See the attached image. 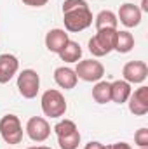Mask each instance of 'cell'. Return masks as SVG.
<instances>
[{
	"mask_svg": "<svg viewBox=\"0 0 148 149\" xmlns=\"http://www.w3.org/2000/svg\"><path fill=\"white\" fill-rule=\"evenodd\" d=\"M92 99L98 104H106L111 101V92H110V81H96V85L92 87Z\"/></svg>",
	"mask_w": 148,
	"mask_h": 149,
	"instance_id": "ac0fdd59",
	"label": "cell"
},
{
	"mask_svg": "<svg viewBox=\"0 0 148 149\" xmlns=\"http://www.w3.org/2000/svg\"><path fill=\"white\" fill-rule=\"evenodd\" d=\"M132 47H134L132 33H129L127 30H122V31L117 30V40H115V49L113 50H117L120 54H127V52L132 50Z\"/></svg>",
	"mask_w": 148,
	"mask_h": 149,
	"instance_id": "e0dca14e",
	"label": "cell"
},
{
	"mask_svg": "<svg viewBox=\"0 0 148 149\" xmlns=\"http://www.w3.org/2000/svg\"><path fill=\"white\" fill-rule=\"evenodd\" d=\"M25 130H26V135L33 142H44L51 135V125L44 116H32L26 121Z\"/></svg>",
	"mask_w": 148,
	"mask_h": 149,
	"instance_id": "52a82bcc",
	"label": "cell"
},
{
	"mask_svg": "<svg viewBox=\"0 0 148 149\" xmlns=\"http://www.w3.org/2000/svg\"><path fill=\"white\" fill-rule=\"evenodd\" d=\"M80 139H82V137H80V132L75 130V132L68 134V135L58 137V144H59L61 149H77L78 144H80Z\"/></svg>",
	"mask_w": 148,
	"mask_h": 149,
	"instance_id": "d6986e66",
	"label": "cell"
},
{
	"mask_svg": "<svg viewBox=\"0 0 148 149\" xmlns=\"http://www.w3.org/2000/svg\"><path fill=\"white\" fill-rule=\"evenodd\" d=\"M105 149H132V148L127 142H115V144H110V146H105Z\"/></svg>",
	"mask_w": 148,
	"mask_h": 149,
	"instance_id": "603a6c76",
	"label": "cell"
},
{
	"mask_svg": "<svg viewBox=\"0 0 148 149\" xmlns=\"http://www.w3.org/2000/svg\"><path fill=\"white\" fill-rule=\"evenodd\" d=\"M18 90L25 99H35L40 90V76L35 70H23L18 74Z\"/></svg>",
	"mask_w": 148,
	"mask_h": 149,
	"instance_id": "5b68a950",
	"label": "cell"
},
{
	"mask_svg": "<svg viewBox=\"0 0 148 149\" xmlns=\"http://www.w3.org/2000/svg\"><path fill=\"white\" fill-rule=\"evenodd\" d=\"M140 149H148V148H140Z\"/></svg>",
	"mask_w": 148,
	"mask_h": 149,
	"instance_id": "83f0119b",
	"label": "cell"
},
{
	"mask_svg": "<svg viewBox=\"0 0 148 149\" xmlns=\"http://www.w3.org/2000/svg\"><path fill=\"white\" fill-rule=\"evenodd\" d=\"M38 149H52V148H47V146H38Z\"/></svg>",
	"mask_w": 148,
	"mask_h": 149,
	"instance_id": "484cf974",
	"label": "cell"
},
{
	"mask_svg": "<svg viewBox=\"0 0 148 149\" xmlns=\"http://www.w3.org/2000/svg\"><path fill=\"white\" fill-rule=\"evenodd\" d=\"M75 74L77 78L84 80V81H89V83H96L103 78L105 74V66L96 61V59H84V61H78L77 63V68H75Z\"/></svg>",
	"mask_w": 148,
	"mask_h": 149,
	"instance_id": "8992f818",
	"label": "cell"
},
{
	"mask_svg": "<svg viewBox=\"0 0 148 149\" xmlns=\"http://www.w3.org/2000/svg\"><path fill=\"white\" fill-rule=\"evenodd\" d=\"M54 81L58 83V87L65 88V90H72L77 87V74H75V70L68 68V66H59L54 70Z\"/></svg>",
	"mask_w": 148,
	"mask_h": 149,
	"instance_id": "7c38bea8",
	"label": "cell"
},
{
	"mask_svg": "<svg viewBox=\"0 0 148 149\" xmlns=\"http://www.w3.org/2000/svg\"><path fill=\"white\" fill-rule=\"evenodd\" d=\"M40 106H42L44 114L49 118H61V116H65V113L68 109L65 95L56 88H49L42 94Z\"/></svg>",
	"mask_w": 148,
	"mask_h": 149,
	"instance_id": "7a4b0ae2",
	"label": "cell"
},
{
	"mask_svg": "<svg viewBox=\"0 0 148 149\" xmlns=\"http://www.w3.org/2000/svg\"><path fill=\"white\" fill-rule=\"evenodd\" d=\"M19 70V61L12 54H0V83H9Z\"/></svg>",
	"mask_w": 148,
	"mask_h": 149,
	"instance_id": "8fae6325",
	"label": "cell"
},
{
	"mask_svg": "<svg viewBox=\"0 0 148 149\" xmlns=\"http://www.w3.org/2000/svg\"><path fill=\"white\" fill-rule=\"evenodd\" d=\"M94 24H96V30H117L118 26L117 14L111 10H101L94 17Z\"/></svg>",
	"mask_w": 148,
	"mask_h": 149,
	"instance_id": "2e32d148",
	"label": "cell"
},
{
	"mask_svg": "<svg viewBox=\"0 0 148 149\" xmlns=\"http://www.w3.org/2000/svg\"><path fill=\"white\" fill-rule=\"evenodd\" d=\"M134 142L138 148H148V128H140L134 134Z\"/></svg>",
	"mask_w": 148,
	"mask_h": 149,
	"instance_id": "44dd1931",
	"label": "cell"
},
{
	"mask_svg": "<svg viewBox=\"0 0 148 149\" xmlns=\"http://www.w3.org/2000/svg\"><path fill=\"white\" fill-rule=\"evenodd\" d=\"M7 149H9V148H7Z\"/></svg>",
	"mask_w": 148,
	"mask_h": 149,
	"instance_id": "f1b7e54d",
	"label": "cell"
},
{
	"mask_svg": "<svg viewBox=\"0 0 148 149\" xmlns=\"http://www.w3.org/2000/svg\"><path fill=\"white\" fill-rule=\"evenodd\" d=\"M68 40H70V38H68V33H66L65 30L54 28V30H49L47 35H45V47H47L49 52L58 54V52L65 47V43H66Z\"/></svg>",
	"mask_w": 148,
	"mask_h": 149,
	"instance_id": "4fadbf2b",
	"label": "cell"
},
{
	"mask_svg": "<svg viewBox=\"0 0 148 149\" xmlns=\"http://www.w3.org/2000/svg\"><path fill=\"white\" fill-rule=\"evenodd\" d=\"M63 23L65 31L78 33L92 24V12L85 0H65L63 2Z\"/></svg>",
	"mask_w": 148,
	"mask_h": 149,
	"instance_id": "6da1fadb",
	"label": "cell"
},
{
	"mask_svg": "<svg viewBox=\"0 0 148 149\" xmlns=\"http://www.w3.org/2000/svg\"><path fill=\"white\" fill-rule=\"evenodd\" d=\"M58 56H59V59L65 61V63H78L80 57H82V47H80L78 42L68 40V42L65 43V47L58 52Z\"/></svg>",
	"mask_w": 148,
	"mask_h": 149,
	"instance_id": "9a60e30c",
	"label": "cell"
},
{
	"mask_svg": "<svg viewBox=\"0 0 148 149\" xmlns=\"http://www.w3.org/2000/svg\"><path fill=\"white\" fill-rule=\"evenodd\" d=\"M0 135L11 146L21 144V141H23V125H21V120L16 114H5V116H2V120H0Z\"/></svg>",
	"mask_w": 148,
	"mask_h": 149,
	"instance_id": "277c9868",
	"label": "cell"
},
{
	"mask_svg": "<svg viewBox=\"0 0 148 149\" xmlns=\"http://www.w3.org/2000/svg\"><path fill=\"white\" fill-rule=\"evenodd\" d=\"M117 30H98V33L89 40V52L94 57H103L115 49Z\"/></svg>",
	"mask_w": 148,
	"mask_h": 149,
	"instance_id": "3957f363",
	"label": "cell"
},
{
	"mask_svg": "<svg viewBox=\"0 0 148 149\" xmlns=\"http://www.w3.org/2000/svg\"><path fill=\"white\" fill-rule=\"evenodd\" d=\"M54 132H56V135L58 137H63V135H68V134H72L75 130H78L77 128V123L72 121V120H59L56 125H54V128H52Z\"/></svg>",
	"mask_w": 148,
	"mask_h": 149,
	"instance_id": "ffe728a7",
	"label": "cell"
},
{
	"mask_svg": "<svg viewBox=\"0 0 148 149\" xmlns=\"http://www.w3.org/2000/svg\"><path fill=\"white\" fill-rule=\"evenodd\" d=\"M141 12H148V0H141V7H140Z\"/></svg>",
	"mask_w": 148,
	"mask_h": 149,
	"instance_id": "d4e9b609",
	"label": "cell"
},
{
	"mask_svg": "<svg viewBox=\"0 0 148 149\" xmlns=\"http://www.w3.org/2000/svg\"><path fill=\"white\" fill-rule=\"evenodd\" d=\"M21 2L28 7H44V5H47L49 0H21Z\"/></svg>",
	"mask_w": 148,
	"mask_h": 149,
	"instance_id": "7402d4cb",
	"label": "cell"
},
{
	"mask_svg": "<svg viewBox=\"0 0 148 149\" xmlns=\"http://www.w3.org/2000/svg\"><path fill=\"white\" fill-rule=\"evenodd\" d=\"M84 149H105V144H101V142H98V141H91V142L85 144Z\"/></svg>",
	"mask_w": 148,
	"mask_h": 149,
	"instance_id": "cb8c5ba5",
	"label": "cell"
},
{
	"mask_svg": "<svg viewBox=\"0 0 148 149\" xmlns=\"http://www.w3.org/2000/svg\"><path fill=\"white\" fill-rule=\"evenodd\" d=\"M110 92L111 101L115 104H124V102H127L132 88H131V83H127L125 80H115L110 83Z\"/></svg>",
	"mask_w": 148,
	"mask_h": 149,
	"instance_id": "5bb4252c",
	"label": "cell"
},
{
	"mask_svg": "<svg viewBox=\"0 0 148 149\" xmlns=\"http://www.w3.org/2000/svg\"><path fill=\"white\" fill-rule=\"evenodd\" d=\"M26 149H38V146H37V148H26Z\"/></svg>",
	"mask_w": 148,
	"mask_h": 149,
	"instance_id": "4316f807",
	"label": "cell"
},
{
	"mask_svg": "<svg viewBox=\"0 0 148 149\" xmlns=\"http://www.w3.org/2000/svg\"><path fill=\"white\" fill-rule=\"evenodd\" d=\"M122 76L127 83H143L148 76V66L145 61H129L122 68Z\"/></svg>",
	"mask_w": 148,
	"mask_h": 149,
	"instance_id": "ba28073f",
	"label": "cell"
},
{
	"mask_svg": "<svg viewBox=\"0 0 148 149\" xmlns=\"http://www.w3.org/2000/svg\"><path fill=\"white\" fill-rule=\"evenodd\" d=\"M141 16L143 12L140 10L138 5L131 3V2H125L120 5L118 9V14H117V19L125 26V28H136L140 23H141Z\"/></svg>",
	"mask_w": 148,
	"mask_h": 149,
	"instance_id": "30bf717a",
	"label": "cell"
},
{
	"mask_svg": "<svg viewBox=\"0 0 148 149\" xmlns=\"http://www.w3.org/2000/svg\"><path fill=\"white\" fill-rule=\"evenodd\" d=\"M127 104H129V111L132 114L145 116L148 113V87L147 85H141L140 88L131 92V95L127 99Z\"/></svg>",
	"mask_w": 148,
	"mask_h": 149,
	"instance_id": "9c48e42d",
	"label": "cell"
}]
</instances>
